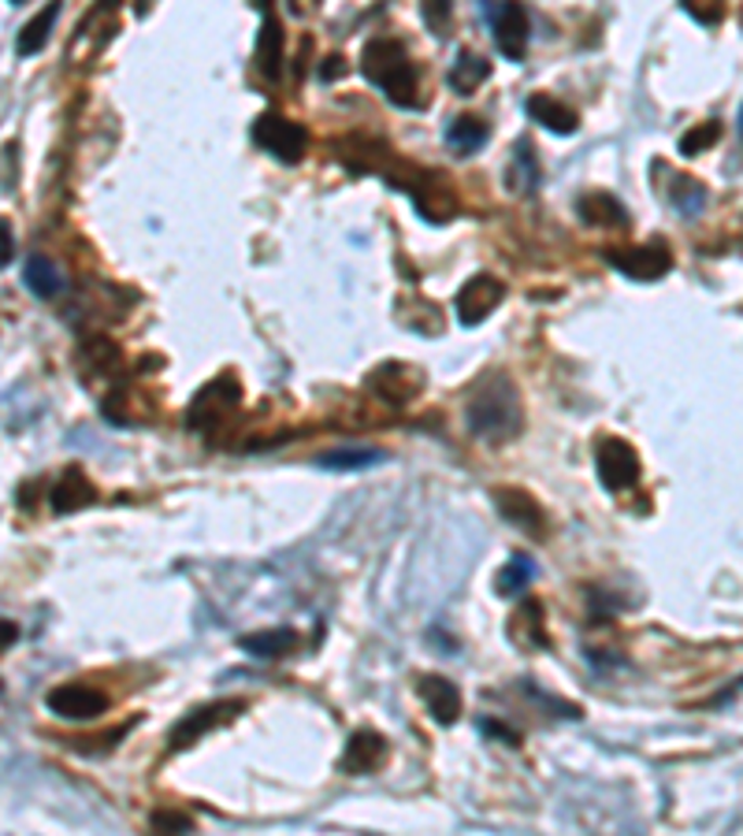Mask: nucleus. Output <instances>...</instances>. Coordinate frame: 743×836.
Instances as JSON below:
<instances>
[{"label": "nucleus", "mask_w": 743, "mask_h": 836, "mask_svg": "<svg viewBox=\"0 0 743 836\" xmlns=\"http://www.w3.org/2000/svg\"><path fill=\"white\" fill-rule=\"evenodd\" d=\"M364 75L375 90H383V98L398 108H417L421 93H417V67L409 60V52L395 38H375L364 49Z\"/></svg>", "instance_id": "f257e3e1"}, {"label": "nucleus", "mask_w": 743, "mask_h": 836, "mask_svg": "<svg viewBox=\"0 0 743 836\" xmlns=\"http://www.w3.org/2000/svg\"><path fill=\"white\" fill-rule=\"evenodd\" d=\"M469 428L487 442H502L521 432V398L505 380H487L465 409Z\"/></svg>", "instance_id": "f03ea898"}, {"label": "nucleus", "mask_w": 743, "mask_h": 836, "mask_svg": "<svg viewBox=\"0 0 743 836\" xmlns=\"http://www.w3.org/2000/svg\"><path fill=\"white\" fill-rule=\"evenodd\" d=\"M253 142L283 164H297L305 156V150H309V134H305V127L294 124V119H286V116H279V112H265V116H257V124H253Z\"/></svg>", "instance_id": "7ed1b4c3"}, {"label": "nucleus", "mask_w": 743, "mask_h": 836, "mask_svg": "<svg viewBox=\"0 0 743 836\" xmlns=\"http://www.w3.org/2000/svg\"><path fill=\"white\" fill-rule=\"evenodd\" d=\"M594 461H599V476L606 491H628L640 484V454L625 439H602Z\"/></svg>", "instance_id": "20e7f679"}, {"label": "nucleus", "mask_w": 743, "mask_h": 836, "mask_svg": "<svg viewBox=\"0 0 743 836\" xmlns=\"http://www.w3.org/2000/svg\"><path fill=\"white\" fill-rule=\"evenodd\" d=\"M242 710H246V703H242V699L208 703V707L190 710L187 718H182L179 725L171 729V751H187V747H194L201 736H208L216 725H227V721H231L234 713H242Z\"/></svg>", "instance_id": "39448f33"}, {"label": "nucleus", "mask_w": 743, "mask_h": 836, "mask_svg": "<svg viewBox=\"0 0 743 836\" xmlns=\"http://www.w3.org/2000/svg\"><path fill=\"white\" fill-rule=\"evenodd\" d=\"M46 707L67 721H93L108 710V695L90 684H60L46 695Z\"/></svg>", "instance_id": "423d86ee"}, {"label": "nucleus", "mask_w": 743, "mask_h": 836, "mask_svg": "<svg viewBox=\"0 0 743 836\" xmlns=\"http://www.w3.org/2000/svg\"><path fill=\"white\" fill-rule=\"evenodd\" d=\"M610 265L617 268L620 275L640 279V283H654L672 268V254L662 242H651V246H628V249H610L606 254Z\"/></svg>", "instance_id": "0eeeda50"}, {"label": "nucleus", "mask_w": 743, "mask_h": 836, "mask_svg": "<svg viewBox=\"0 0 743 836\" xmlns=\"http://www.w3.org/2000/svg\"><path fill=\"white\" fill-rule=\"evenodd\" d=\"M239 398H242V390H239V383H234L231 376L213 380L194 398V406H190V428L208 432L213 424H220L227 413H234V409H239Z\"/></svg>", "instance_id": "6e6552de"}, {"label": "nucleus", "mask_w": 743, "mask_h": 836, "mask_svg": "<svg viewBox=\"0 0 743 836\" xmlns=\"http://www.w3.org/2000/svg\"><path fill=\"white\" fill-rule=\"evenodd\" d=\"M502 294H505V286L498 283L495 275H472L469 283L458 291V301H453V305H458V320L465 327L484 324V320L498 309Z\"/></svg>", "instance_id": "1a4fd4ad"}, {"label": "nucleus", "mask_w": 743, "mask_h": 836, "mask_svg": "<svg viewBox=\"0 0 743 836\" xmlns=\"http://www.w3.org/2000/svg\"><path fill=\"white\" fill-rule=\"evenodd\" d=\"M383 762H387V736L375 729H357L343 751V770L349 777H364V773L380 770Z\"/></svg>", "instance_id": "9d476101"}, {"label": "nucleus", "mask_w": 743, "mask_h": 836, "mask_svg": "<svg viewBox=\"0 0 743 836\" xmlns=\"http://www.w3.org/2000/svg\"><path fill=\"white\" fill-rule=\"evenodd\" d=\"M495 46L505 60H524L528 49V15L517 0H502L495 12Z\"/></svg>", "instance_id": "9b49d317"}, {"label": "nucleus", "mask_w": 743, "mask_h": 836, "mask_svg": "<svg viewBox=\"0 0 743 836\" xmlns=\"http://www.w3.org/2000/svg\"><path fill=\"white\" fill-rule=\"evenodd\" d=\"M369 387L383 398V402L406 406V402H413V398L421 395V372L409 369V364L390 361V364H383V369L372 372V376H369Z\"/></svg>", "instance_id": "f8f14e48"}, {"label": "nucleus", "mask_w": 743, "mask_h": 836, "mask_svg": "<svg viewBox=\"0 0 743 836\" xmlns=\"http://www.w3.org/2000/svg\"><path fill=\"white\" fill-rule=\"evenodd\" d=\"M495 506L505 520H510V525H517L521 532H528V536H539L547 528V513L528 491H517V487H498Z\"/></svg>", "instance_id": "ddd939ff"}, {"label": "nucleus", "mask_w": 743, "mask_h": 836, "mask_svg": "<svg viewBox=\"0 0 743 836\" xmlns=\"http://www.w3.org/2000/svg\"><path fill=\"white\" fill-rule=\"evenodd\" d=\"M421 699L427 703V710H432V718L439 725H453L461 718V692L446 677H421Z\"/></svg>", "instance_id": "4468645a"}, {"label": "nucleus", "mask_w": 743, "mask_h": 836, "mask_svg": "<svg viewBox=\"0 0 743 836\" xmlns=\"http://www.w3.org/2000/svg\"><path fill=\"white\" fill-rule=\"evenodd\" d=\"M90 502H98V487H93V480L82 468H67V473L60 476V484L52 487V510L56 513L82 510L90 506Z\"/></svg>", "instance_id": "2eb2a0df"}, {"label": "nucleus", "mask_w": 743, "mask_h": 836, "mask_svg": "<svg viewBox=\"0 0 743 836\" xmlns=\"http://www.w3.org/2000/svg\"><path fill=\"white\" fill-rule=\"evenodd\" d=\"M524 108H528V116L536 119V124H543L550 134H573L576 124H580V116H576L569 104L554 101L550 93H531Z\"/></svg>", "instance_id": "dca6fc26"}, {"label": "nucleus", "mask_w": 743, "mask_h": 836, "mask_svg": "<svg viewBox=\"0 0 743 836\" xmlns=\"http://www.w3.org/2000/svg\"><path fill=\"white\" fill-rule=\"evenodd\" d=\"M531 580H536V562H531L528 554H513L510 562L498 569L495 591L502 599H517V595H524V591L531 588Z\"/></svg>", "instance_id": "f3484780"}, {"label": "nucleus", "mask_w": 743, "mask_h": 836, "mask_svg": "<svg viewBox=\"0 0 743 836\" xmlns=\"http://www.w3.org/2000/svg\"><path fill=\"white\" fill-rule=\"evenodd\" d=\"M242 651H249L253 658H283L297 647V632L294 629H272V632H253L239 640Z\"/></svg>", "instance_id": "a211bd4d"}, {"label": "nucleus", "mask_w": 743, "mask_h": 836, "mask_svg": "<svg viewBox=\"0 0 743 836\" xmlns=\"http://www.w3.org/2000/svg\"><path fill=\"white\" fill-rule=\"evenodd\" d=\"M580 216L591 228H628V213L617 197L610 194H588L580 202Z\"/></svg>", "instance_id": "6ab92c4d"}, {"label": "nucleus", "mask_w": 743, "mask_h": 836, "mask_svg": "<svg viewBox=\"0 0 743 836\" xmlns=\"http://www.w3.org/2000/svg\"><path fill=\"white\" fill-rule=\"evenodd\" d=\"M487 142V124L476 116H458L450 127H446V145L461 156H472L476 150H484Z\"/></svg>", "instance_id": "aec40b11"}, {"label": "nucleus", "mask_w": 743, "mask_h": 836, "mask_svg": "<svg viewBox=\"0 0 743 836\" xmlns=\"http://www.w3.org/2000/svg\"><path fill=\"white\" fill-rule=\"evenodd\" d=\"M56 15H60V0H52L46 12H38V15H34V20L20 30V38H15V52H20V56H34L38 49H46V41H49V34H52V23H56Z\"/></svg>", "instance_id": "412c9836"}, {"label": "nucleus", "mask_w": 743, "mask_h": 836, "mask_svg": "<svg viewBox=\"0 0 743 836\" xmlns=\"http://www.w3.org/2000/svg\"><path fill=\"white\" fill-rule=\"evenodd\" d=\"M23 279H26V286L38 294V298H56V294L64 291V275H60V268L52 265V260H46V257H30V260H26Z\"/></svg>", "instance_id": "4be33fe9"}, {"label": "nucleus", "mask_w": 743, "mask_h": 836, "mask_svg": "<svg viewBox=\"0 0 743 836\" xmlns=\"http://www.w3.org/2000/svg\"><path fill=\"white\" fill-rule=\"evenodd\" d=\"M487 75H491V64L465 49V52H458V64H453V72H450V86L458 93H476Z\"/></svg>", "instance_id": "5701e85b"}, {"label": "nucleus", "mask_w": 743, "mask_h": 836, "mask_svg": "<svg viewBox=\"0 0 743 836\" xmlns=\"http://www.w3.org/2000/svg\"><path fill=\"white\" fill-rule=\"evenodd\" d=\"M706 187L692 176H672L669 179V202L680 208V216H699L706 205Z\"/></svg>", "instance_id": "b1692460"}, {"label": "nucleus", "mask_w": 743, "mask_h": 836, "mask_svg": "<svg viewBox=\"0 0 743 836\" xmlns=\"http://www.w3.org/2000/svg\"><path fill=\"white\" fill-rule=\"evenodd\" d=\"M375 461H383V450H372V447H343V450H331V454H320L317 465L323 468H338V473H354V468H369Z\"/></svg>", "instance_id": "393cba45"}, {"label": "nucleus", "mask_w": 743, "mask_h": 836, "mask_svg": "<svg viewBox=\"0 0 743 836\" xmlns=\"http://www.w3.org/2000/svg\"><path fill=\"white\" fill-rule=\"evenodd\" d=\"M536 182H539L536 150H531V142H517V153H513V171H510V187L521 190V194H528V190H536Z\"/></svg>", "instance_id": "a878e982"}, {"label": "nucleus", "mask_w": 743, "mask_h": 836, "mask_svg": "<svg viewBox=\"0 0 743 836\" xmlns=\"http://www.w3.org/2000/svg\"><path fill=\"white\" fill-rule=\"evenodd\" d=\"M257 56H260V72L268 78H279V60H283V34L272 20H265V30H260L257 41Z\"/></svg>", "instance_id": "bb28decb"}, {"label": "nucleus", "mask_w": 743, "mask_h": 836, "mask_svg": "<svg viewBox=\"0 0 743 836\" xmlns=\"http://www.w3.org/2000/svg\"><path fill=\"white\" fill-rule=\"evenodd\" d=\"M718 138H721V124H718V119H706L703 127L688 130V134L680 138V153H684V156L706 153L710 145H718Z\"/></svg>", "instance_id": "cd10ccee"}, {"label": "nucleus", "mask_w": 743, "mask_h": 836, "mask_svg": "<svg viewBox=\"0 0 743 836\" xmlns=\"http://www.w3.org/2000/svg\"><path fill=\"white\" fill-rule=\"evenodd\" d=\"M680 4H684V12L703 26H718L725 20V12H729V0H680Z\"/></svg>", "instance_id": "c85d7f7f"}, {"label": "nucleus", "mask_w": 743, "mask_h": 836, "mask_svg": "<svg viewBox=\"0 0 743 836\" xmlns=\"http://www.w3.org/2000/svg\"><path fill=\"white\" fill-rule=\"evenodd\" d=\"M424 20L443 38V34L450 30V20H453V0H424Z\"/></svg>", "instance_id": "c756f323"}, {"label": "nucleus", "mask_w": 743, "mask_h": 836, "mask_svg": "<svg viewBox=\"0 0 743 836\" xmlns=\"http://www.w3.org/2000/svg\"><path fill=\"white\" fill-rule=\"evenodd\" d=\"M149 822H153V829H161V833H190L194 829V818L179 814V811H156Z\"/></svg>", "instance_id": "7c9ffc66"}, {"label": "nucleus", "mask_w": 743, "mask_h": 836, "mask_svg": "<svg viewBox=\"0 0 743 836\" xmlns=\"http://www.w3.org/2000/svg\"><path fill=\"white\" fill-rule=\"evenodd\" d=\"M15 257V234H12V223L0 220V272H4L8 265H12Z\"/></svg>", "instance_id": "2f4dec72"}, {"label": "nucleus", "mask_w": 743, "mask_h": 836, "mask_svg": "<svg viewBox=\"0 0 743 836\" xmlns=\"http://www.w3.org/2000/svg\"><path fill=\"white\" fill-rule=\"evenodd\" d=\"M479 729H484L487 736H498V739H505V744H510V747H517V744H521V736L513 733V729L498 725V721H479Z\"/></svg>", "instance_id": "473e14b6"}, {"label": "nucleus", "mask_w": 743, "mask_h": 836, "mask_svg": "<svg viewBox=\"0 0 743 836\" xmlns=\"http://www.w3.org/2000/svg\"><path fill=\"white\" fill-rule=\"evenodd\" d=\"M338 75H346V60L343 56H328L320 64V78L323 82H331V78H338Z\"/></svg>", "instance_id": "72a5a7b5"}, {"label": "nucleus", "mask_w": 743, "mask_h": 836, "mask_svg": "<svg viewBox=\"0 0 743 836\" xmlns=\"http://www.w3.org/2000/svg\"><path fill=\"white\" fill-rule=\"evenodd\" d=\"M15 640H20V629H15V621H4V617H0V655H4V651L12 647Z\"/></svg>", "instance_id": "f704fd0d"}, {"label": "nucleus", "mask_w": 743, "mask_h": 836, "mask_svg": "<svg viewBox=\"0 0 743 836\" xmlns=\"http://www.w3.org/2000/svg\"><path fill=\"white\" fill-rule=\"evenodd\" d=\"M317 8H320V0H291L294 15H309V12H317Z\"/></svg>", "instance_id": "c9c22d12"}]
</instances>
